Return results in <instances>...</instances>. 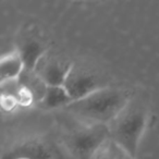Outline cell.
<instances>
[{"instance_id":"5b68a950","label":"cell","mask_w":159,"mask_h":159,"mask_svg":"<svg viewBox=\"0 0 159 159\" xmlns=\"http://www.w3.org/2000/svg\"><path fill=\"white\" fill-rule=\"evenodd\" d=\"M72 64L73 61L66 55L49 49L39 59L34 70L47 86H62Z\"/></svg>"},{"instance_id":"9c48e42d","label":"cell","mask_w":159,"mask_h":159,"mask_svg":"<svg viewBox=\"0 0 159 159\" xmlns=\"http://www.w3.org/2000/svg\"><path fill=\"white\" fill-rule=\"evenodd\" d=\"M23 70H24V63L16 50L3 56L0 61L1 83L18 80Z\"/></svg>"},{"instance_id":"52a82bcc","label":"cell","mask_w":159,"mask_h":159,"mask_svg":"<svg viewBox=\"0 0 159 159\" xmlns=\"http://www.w3.org/2000/svg\"><path fill=\"white\" fill-rule=\"evenodd\" d=\"M16 51L19 52L25 69L34 70L39 59L49 50L45 40L33 32H24L16 40Z\"/></svg>"},{"instance_id":"8992f818","label":"cell","mask_w":159,"mask_h":159,"mask_svg":"<svg viewBox=\"0 0 159 159\" xmlns=\"http://www.w3.org/2000/svg\"><path fill=\"white\" fill-rule=\"evenodd\" d=\"M1 159H51V152L42 137L27 135L3 148Z\"/></svg>"},{"instance_id":"3957f363","label":"cell","mask_w":159,"mask_h":159,"mask_svg":"<svg viewBox=\"0 0 159 159\" xmlns=\"http://www.w3.org/2000/svg\"><path fill=\"white\" fill-rule=\"evenodd\" d=\"M76 122L62 137L63 146L73 158L93 159L98 148L110 139L108 125Z\"/></svg>"},{"instance_id":"6da1fadb","label":"cell","mask_w":159,"mask_h":159,"mask_svg":"<svg viewBox=\"0 0 159 159\" xmlns=\"http://www.w3.org/2000/svg\"><path fill=\"white\" fill-rule=\"evenodd\" d=\"M134 94L135 92L130 87L110 84L74 100L64 109L76 121L109 125Z\"/></svg>"},{"instance_id":"ba28073f","label":"cell","mask_w":159,"mask_h":159,"mask_svg":"<svg viewBox=\"0 0 159 159\" xmlns=\"http://www.w3.org/2000/svg\"><path fill=\"white\" fill-rule=\"evenodd\" d=\"M18 82L21 86L31 93L36 105L44 98L48 87L46 83L40 79L39 75L35 72V70H30L25 68L19 76Z\"/></svg>"},{"instance_id":"7a4b0ae2","label":"cell","mask_w":159,"mask_h":159,"mask_svg":"<svg viewBox=\"0 0 159 159\" xmlns=\"http://www.w3.org/2000/svg\"><path fill=\"white\" fill-rule=\"evenodd\" d=\"M148 120L149 108L147 102L135 93L121 112L109 123L110 139L136 158Z\"/></svg>"},{"instance_id":"30bf717a","label":"cell","mask_w":159,"mask_h":159,"mask_svg":"<svg viewBox=\"0 0 159 159\" xmlns=\"http://www.w3.org/2000/svg\"><path fill=\"white\" fill-rule=\"evenodd\" d=\"M72 102L63 86H48L44 98L38 102L37 106L43 109L66 108Z\"/></svg>"},{"instance_id":"8fae6325","label":"cell","mask_w":159,"mask_h":159,"mask_svg":"<svg viewBox=\"0 0 159 159\" xmlns=\"http://www.w3.org/2000/svg\"><path fill=\"white\" fill-rule=\"evenodd\" d=\"M93 159H135V157L113 139H108L98 148Z\"/></svg>"},{"instance_id":"277c9868","label":"cell","mask_w":159,"mask_h":159,"mask_svg":"<svg viewBox=\"0 0 159 159\" xmlns=\"http://www.w3.org/2000/svg\"><path fill=\"white\" fill-rule=\"evenodd\" d=\"M110 85L105 72L89 61H73L62 86L71 99L79 100L99 89Z\"/></svg>"}]
</instances>
